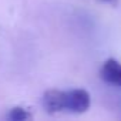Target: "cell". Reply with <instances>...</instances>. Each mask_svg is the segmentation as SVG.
I'll return each mask as SVG.
<instances>
[{
  "label": "cell",
  "mask_w": 121,
  "mask_h": 121,
  "mask_svg": "<svg viewBox=\"0 0 121 121\" xmlns=\"http://www.w3.org/2000/svg\"><path fill=\"white\" fill-rule=\"evenodd\" d=\"M43 108L48 114H57L64 111V91L63 90H47L41 98Z\"/></svg>",
  "instance_id": "7a4b0ae2"
},
{
  "label": "cell",
  "mask_w": 121,
  "mask_h": 121,
  "mask_svg": "<svg viewBox=\"0 0 121 121\" xmlns=\"http://www.w3.org/2000/svg\"><path fill=\"white\" fill-rule=\"evenodd\" d=\"M100 2H103V3H111V4H115L117 0H100Z\"/></svg>",
  "instance_id": "5b68a950"
},
{
  "label": "cell",
  "mask_w": 121,
  "mask_h": 121,
  "mask_svg": "<svg viewBox=\"0 0 121 121\" xmlns=\"http://www.w3.org/2000/svg\"><path fill=\"white\" fill-rule=\"evenodd\" d=\"M100 76L108 84L121 87V63L115 58H107L101 66Z\"/></svg>",
  "instance_id": "3957f363"
},
{
  "label": "cell",
  "mask_w": 121,
  "mask_h": 121,
  "mask_svg": "<svg viewBox=\"0 0 121 121\" xmlns=\"http://www.w3.org/2000/svg\"><path fill=\"white\" fill-rule=\"evenodd\" d=\"M7 118L10 121H27V120H31L33 115L30 114L29 110L23 108V107H13L9 114H7Z\"/></svg>",
  "instance_id": "277c9868"
},
{
  "label": "cell",
  "mask_w": 121,
  "mask_h": 121,
  "mask_svg": "<svg viewBox=\"0 0 121 121\" xmlns=\"http://www.w3.org/2000/svg\"><path fill=\"white\" fill-rule=\"evenodd\" d=\"M91 98L87 90L73 88L64 91V108L74 114H83L90 108Z\"/></svg>",
  "instance_id": "6da1fadb"
}]
</instances>
